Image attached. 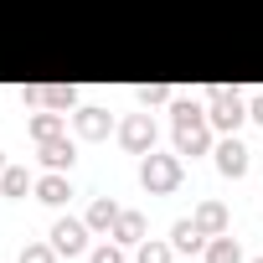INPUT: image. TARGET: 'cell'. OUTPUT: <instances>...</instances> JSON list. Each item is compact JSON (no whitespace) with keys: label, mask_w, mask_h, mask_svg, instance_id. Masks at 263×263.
<instances>
[{"label":"cell","mask_w":263,"mask_h":263,"mask_svg":"<svg viewBox=\"0 0 263 263\" xmlns=\"http://www.w3.org/2000/svg\"><path fill=\"white\" fill-rule=\"evenodd\" d=\"M206 145H212L206 114H201L196 103H181V108H176V155H201Z\"/></svg>","instance_id":"obj_1"},{"label":"cell","mask_w":263,"mask_h":263,"mask_svg":"<svg viewBox=\"0 0 263 263\" xmlns=\"http://www.w3.org/2000/svg\"><path fill=\"white\" fill-rule=\"evenodd\" d=\"M140 181L150 186V191H176L181 186V155H145L140 160Z\"/></svg>","instance_id":"obj_2"},{"label":"cell","mask_w":263,"mask_h":263,"mask_svg":"<svg viewBox=\"0 0 263 263\" xmlns=\"http://www.w3.org/2000/svg\"><path fill=\"white\" fill-rule=\"evenodd\" d=\"M206 98H212V124H217V129H227V135L248 119V103H242V93H237V88H212Z\"/></svg>","instance_id":"obj_3"},{"label":"cell","mask_w":263,"mask_h":263,"mask_svg":"<svg viewBox=\"0 0 263 263\" xmlns=\"http://www.w3.org/2000/svg\"><path fill=\"white\" fill-rule=\"evenodd\" d=\"M119 140H124V150L150 155V150H155V124H150V114H129L124 129H119Z\"/></svg>","instance_id":"obj_4"},{"label":"cell","mask_w":263,"mask_h":263,"mask_svg":"<svg viewBox=\"0 0 263 263\" xmlns=\"http://www.w3.org/2000/svg\"><path fill=\"white\" fill-rule=\"evenodd\" d=\"M83 242H88V227H83L78 217H57V222H52V248H57V253H78Z\"/></svg>","instance_id":"obj_5"},{"label":"cell","mask_w":263,"mask_h":263,"mask_svg":"<svg viewBox=\"0 0 263 263\" xmlns=\"http://www.w3.org/2000/svg\"><path fill=\"white\" fill-rule=\"evenodd\" d=\"M217 171H222V176H232V181H237V176L248 171V145H242L237 135L217 145Z\"/></svg>","instance_id":"obj_6"},{"label":"cell","mask_w":263,"mask_h":263,"mask_svg":"<svg viewBox=\"0 0 263 263\" xmlns=\"http://www.w3.org/2000/svg\"><path fill=\"white\" fill-rule=\"evenodd\" d=\"M191 222H196L206 237H222V232H227V206H222V201H201Z\"/></svg>","instance_id":"obj_7"},{"label":"cell","mask_w":263,"mask_h":263,"mask_svg":"<svg viewBox=\"0 0 263 263\" xmlns=\"http://www.w3.org/2000/svg\"><path fill=\"white\" fill-rule=\"evenodd\" d=\"M36 196H42L47 206H62V201L72 196V181H67L62 171H52V176H42V181H36Z\"/></svg>","instance_id":"obj_8"},{"label":"cell","mask_w":263,"mask_h":263,"mask_svg":"<svg viewBox=\"0 0 263 263\" xmlns=\"http://www.w3.org/2000/svg\"><path fill=\"white\" fill-rule=\"evenodd\" d=\"M171 242H176L181 253H201V242H206V232H201V227H196L191 217H181V222L171 227Z\"/></svg>","instance_id":"obj_9"},{"label":"cell","mask_w":263,"mask_h":263,"mask_svg":"<svg viewBox=\"0 0 263 263\" xmlns=\"http://www.w3.org/2000/svg\"><path fill=\"white\" fill-rule=\"evenodd\" d=\"M78 135L103 140V135H108V108H78Z\"/></svg>","instance_id":"obj_10"},{"label":"cell","mask_w":263,"mask_h":263,"mask_svg":"<svg viewBox=\"0 0 263 263\" xmlns=\"http://www.w3.org/2000/svg\"><path fill=\"white\" fill-rule=\"evenodd\" d=\"M108 237H114V242H140V237H145V217H140V212H119V222H114Z\"/></svg>","instance_id":"obj_11"},{"label":"cell","mask_w":263,"mask_h":263,"mask_svg":"<svg viewBox=\"0 0 263 263\" xmlns=\"http://www.w3.org/2000/svg\"><path fill=\"white\" fill-rule=\"evenodd\" d=\"M42 160H47L52 171H67V165H72V145H67L62 135H57V140H42Z\"/></svg>","instance_id":"obj_12"},{"label":"cell","mask_w":263,"mask_h":263,"mask_svg":"<svg viewBox=\"0 0 263 263\" xmlns=\"http://www.w3.org/2000/svg\"><path fill=\"white\" fill-rule=\"evenodd\" d=\"M114 222H119V206H114L108 196H98V201L88 206V227H98V232H114Z\"/></svg>","instance_id":"obj_13"},{"label":"cell","mask_w":263,"mask_h":263,"mask_svg":"<svg viewBox=\"0 0 263 263\" xmlns=\"http://www.w3.org/2000/svg\"><path fill=\"white\" fill-rule=\"evenodd\" d=\"M206 263H242V248L222 232V237H212V242H206Z\"/></svg>","instance_id":"obj_14"},{"label":"cell","mask_w":263,"mask_h":263,"mask_svg":"<svg viewBox=\"0 0 263 263\" xmlns=\"http://www.w3.org/2000/svg\"><path fill=\"white\" fill-rule=\"evenodd\" d=\"M62 124H67V119H62L57 108H52V114H36V119H31V135H36V140H57Z\"/></svg>","instance_id":"obj_15"},{"label":"cell","mask_w":263,"mask_h":263,"mask_svg":"<svg viewBox=\"0 0 263 263\" xmlns=\"http://www.w3.org/2000/svg\"><path fill=\"white\" fill-rule=\"evenodd\" d=\"M0 191H6V196H26V191H31V176H26L21 165H11L6 176H0Z\"/></svg>","instance_id":"obj_16"},{"label":"cell","mask_w":263,"mask_h":263,"mask_svg":"<svg viewBox=\"0 0 263 263\" xmlns=\"http://www.w3.org/2000/svg\"><path fill=\"white\" fill-rule=\"evenodd\" d=\"M42 103H47V108H72V103H78V88L52 83V88H42Z\"/></svg>","instance_id":"obj_17"},{"label":"cell","mask_w":263,"mask_h":263,"mask_svg":"<svg viewBox=\"0 0 263 263\" xmlns=\"http://www.w3.org/2000/svg\"><path fill=\"white\" fill-rule=\"evenodd\" d=\"M140 263H171V242H145L140 248Z\"/></svg>","instance_id":"obj_18"},{"label":"cell","mask_w":263,"mask_h":263,"mask_svg":"<svg viewBox=\"0 0 263 263\" xmlns=\"http://www.w3.org/2000/svg\"><path fill=\"white\" fill-rule=\"evenodd\" d=\"M52 242H31V248H21V263H52Z\"/></svg>","instance_id":"obj_19"},{"label":"cell","mask_w":263,"mask_h":263,"mask_svg":"<svg viewBox=\"0 0 263 263\" xmlns=\"http://www.w3.org/2000/svg\"><path fill=\"white\" fill-rule=\"evenodd\" d=\"M140 98H145V103H165V98H171V88H165V83H145V88H140Z\"/></svg>","instance_id":"obj_20"},{"label":"cell","mask_w":263,"mask_h":263,"mask_svg":"<svg viewBox=\"0 0 263 263\" xmlns=\"http://www.w3.org/2000/svg\"><path fill=\"white\" fill-rule=\"evenodd\" d=\"M93 263H124V248H119V242H103V248L93 253Z\"/></svg>","instance_id":"obj_21"},{"label":"cell","mask_w":263,"mask_h":263,"mask_svg":"<svg viewBox=\"0 0 263 263\" xmlns=\"http://www.w3.org/2000/svg\"><path fill=\"white\" fill-rule=\"evenodd\" d=\"M248 114H253V119L263 124V93H253V103H248Z\"/></svg>","instance_id":"obj_22"},{"label":"cell","mask_w":263,"mask_h":263,"mask_svg":"<svg viewBox=\"0 0 263 263\" xmlns=\"http://www.w3.org/2000/svg\"><path fill=\"white\" fill-rule=\"evenodd\" d=\"M0 176H6V160H0Z\"/></svg>","instance_id":"obj_23"},{"label":"cell","mask_w":263,"mask_h":263,"mask_svg":"<svg viewBox=\"0 0 263 263\" xmlns=\"http://www.w3.org/2000/svg\"><path fill=\"white\" fill-rule=\"evenodd\" d=\"M253 263H263V258H253Z\"/></svg>","instance_id":"obj_24"}]
</instances>
